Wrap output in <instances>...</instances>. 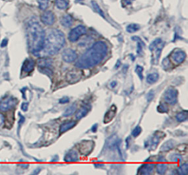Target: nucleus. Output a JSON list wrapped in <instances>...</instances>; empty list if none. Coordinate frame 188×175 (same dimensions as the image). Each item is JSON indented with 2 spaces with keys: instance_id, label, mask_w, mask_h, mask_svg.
I'll list each match as a JSON object with an SVG mask.
<instances>
[{
  "instance_id": "obj_1",
  "label": "nucleus",
  "mask_w": 188,
  "mask_h": 175,
  "mask_svg": "<svg viewBox=\"0 0 188 175\" xmlns=\"http://www.w3.org/2000/svg\"><path fill=\"white\" fill-rule=\"evenodd\" d=\"M107 54V46L104 41H97L79 58L75 66L78 69L93 68L102 61Z\"/></svg>"
},
{
  "instance_id": "obj_2",
  "label": "nucleus",
  "mask_w": 188,
  "mask_h": 175,
  "mask_svg": "<svg viewBox=\"0 0 188 175\" xmlns=\"http://www.w3.org/2000/svg\"><path fill=\"white\" fill-rule=\"evenodd\" d=\"M27 38L29 50L38 56L43 49L46 34L36 20H31L27 26Z\"/></svg>"
},
{
  "instance_id": "obj_3",
  "label": "nucleus",
  "mask_w": 188,
  "mask_h": 175,
  "mask_svg": "<svg viewBox=\"0 0 188 175\" xmlns=\"http://www.w3.org/2000/svg\"><path fill=\"white\" fill-rule=\"evenodd\" d=\"M66 43L64 34L59 29H51L44 40L42 51L49 55H54L62 49Z\"/></svg>"
},
{
  "instance_id": "obj_4",
  "label": "nucleus",
  "mask_w": 188,
  "mask_h": 175,
  "mask_svg": "<svg viewBox=\"0 0 188 175\" xmlns=\"http://www.w3.org/2000/svg\"><path fill=\"white\" fill-rule=\"evenodd\" d=\"M165 43L160 38H156L149 46V49L152 55V63L156 64L160 58L162 50H163Z\"/></svg>"
},
{
  "instance_id": "obj_5",
  "label": "nucleus",
  "mask_w": 188,
  "mask_h": 175,
  "mask_svg": "<svg viewBox=\"0 0 188 175\" xmlns=\"http://www.w3.org/2000/svg\"><path fill=\"white\" fill-rule=\"evenodd\" d=\"M178 91L174 88H168L164 93V99L165 102L171 105H174L177 103Z\"/></svg>"
},
{
  "instance_id": "obj_6",
  "label": "nucleus",
  "mask_w": 188,
  "mask_h": 175,
  "mask_svg": "<svg viewBox=\"0 0 188 175\" xmlns=\"http://www.w3.org/2000/svg\"><path fill=\"white\" fill-rule=\"evenodd\" d=\"M86 32H87V29H86L84 26H77V27H74L73 29H71V32H69V40L71 42L77 41V40L80 38V36L86 34Z\"/></svg>"
},
{
  "instance_id": "obj_7",
  "label": "nucleus",
  "mask_w": 188,
  "mask_h": 175,
  "mask_svg": "<svg viewBox=\"0 0 188 175\" xmlns=\"http://www.w3.org/2000/svg\"><path fill=\"white\" fill-rule=\"evenodd\" d=\"M16 104V99L12 97H6L0 102V110L7 111L12 109Z\"/></svg>"
},
{
  "instance_id": "obj_8",
  "label": "nucleus",
  "mask_w": 188,
  "mask_h": 175,
  "mask_svg": "<svg viewBox=\"0 0 188 175\" xmlns=\"http://www.w3.org/2000/svg\"><path fill=\"white\" fill-rule=\"evenodd\" d=\"M82 77V72L79 70H71L66 74V80L70 84L79 82Z\"/></svg>"
},
{
  "instance_id": "obj_9",
  "label": "nucleus",
  "mask_w": 188,
  "mask_h": 175,
  "mask_svg": "<svg viewBox=\"0 0 188 175\" xmlns=\"http://www.w3.org/2000/svg\"><path fill=\"white\" fill-rule=\"evenodd\" d=\"M62 60H64L66 63H72L76 60L77 58V52L72 49H66L63 51L62 54Z\"/></svg>"
},
{
  "instance_id": "obj_10",
  "label": "nucleus",
  "mask_w": 188,
  "mask_h": 175,
  "mask_svg": "<svg viewBox=\"0 0 188 175\" xmlns=\"http://www.w3.org/2000/svg\"><path fill=\"white\" fill-rule=\"evenodd\" d=\"M94 147V143L91 141H85L80 145V151L81 154L88 155L92 152Z\"/></svg>"
},
{
  "instance_id": "obj_11",
  "label": "nucleus",
  "mask_w": 188,
  "mask_h": 175,
  "mask_svg": "<svg viewBox=\"0 0 188 175\" xmlns=\"http://www.w3.org/2000/svg\"><path fill=\"white\" fill-rule=\"evenodd\" d=\"M186 58V54L185 51L180 49L175 50L171 54V60L174 61L176 64H181L182 63L185 61Z\"/></svg>"
},
{
  "instance_id": "obj_12",
  "label": "nucleus",
  "mask_w": 188,
  "mask_h": 175,
  "mask_svg": "<svg viewBox=\"0 0 188 175\" xmlns=\"http://www.w3.org/2000/svg\"><path fill=\"white\" fill-rule=\"evenodd\" d=\"M40 20L46 25H51L55 23V16L51 11H46L40 16Z\"/></svg>"
},
{
  "instance_id": "obj_13",
  "label": "nucleus",
  "mask_w": 188,
  "mask_h": 175,
  "mask_svg": "<svg viewBox=\"0 0 188 175\" xmlns=\"http://www.w3.org/2000/svg\"><path fill=\"white\" fill-rule=\"evenodd\" d=\"M160 134H161V132H156L154 134V135L152 136V139H151L149 141H148L149 146L151 148V150H154L156 148V146H157L158 143L160 141V140H161L162 138H163V136L164 135V133L162 134V135H160Z\"/></svg>"
},
{
  "instance_id": "obj_14",
  "label": "nucleus",
  "mask_w": 188,
  "mask_h": 175,
  "mask_svg": "<svg viewBox=\"0 0 188 175\" xmlns=\"http://www.w3.org/2000/svg\"><path fill=\"white\" fill-rule=\"evenodd\" d=\"M116 112H117V108H116L115 105H112L110 107V109L107 110V112L104 115V124H107V123L110 122V121L114 119V117L115 116Z\"/></svg>"
},
{
  "instance_id": "obj_15",
  "label": "nucleus",
  "mask_w": 188,
  "mask_h": 175,
  "mask_svg": "<svg viewBox=\"0 0 188 175\" xmlns=\"http://www.w3.org/2000/svg\"><path fill=\"white\" fill-rule=\"evenodd\" d=\"M153 170H154V164L146 163L143 164L141 167H140L139 169H138V174L143 175H149L152 174Z\"/></svg>"
},
{
  "instance_id": "obj_16",
  "label": "nucleus",
  "mask_w": 188,
  "mask_h": 175,
  "mask_svg": "<svg viewBox=\"0 0 188 175\" xmlns=\"http://www.w3.org/2000/svg\"><path fill=\"white\" fill-rule=\"evenodd\" d=\"M35 67V62L32 59L28 58L26 59L22 65V71L27 73H30L31 71L34 69Z\"/></svg>"
},
{
  "instance_id": "obj_17",
  "label": "nucleus",
  "mask_w": 188,
  "mask_h": 175,
  "mask_svg": "<svg viewBox=\"0 0 188 175\" xmlns=\"http://www.w3.org/2000/svg\"><path fill=\"white\" fill-rule=\"evenodd\" d=\"M52 65V60L49 58H41L38 60V66L39 68H50Z\"/></svg>"
},
{
  "instance_id": "obj_18",
  "label": "nucleus",
  "mask_w": 188,
  "mask_h": 175,
  "mask_svg": "<svg viewBox=\"0 0 188 175\" xmlns=\"http://www.w3.org/2000/svg\"><path fill=\"white\" fill-rule=\"evenodd\" d=\"M79 161V155L74 150L69 151L64 157V161L66 162H76Z\"/></svg>"
},
{
  "instance_id": "obj_19",
  "label": "nucleus",
  "mask_w": 188,
  "mask_h": 175,
  "mask_svg": "<svg viewBox=\"0 0 188 175\" xmlns=\"http://www.w3.org/2000/svg\"><path fill=\"white\" fill-rule=\"evenodd\" d=\"M76 124L77 123L75 121H66V122L62 123V124L60 125V134L63 133V132H66L67 130L72 129L73 127H75Z\"/></svg>"
},
{
  "instance_id": "obj_20",
  "label": "nucleus",
  "mask_w": 188,
  "mask_h": 175,
  "mask_svg": "<svg viewBox=\"0 0 188 175\" xmlns=\"http://www.w3.org/2000/svg\"><path fill=\"white\" fill-rule=\"evenodd\" d=\"M60 22L64 27H70L73 25V19L69 15H65L61 18Z\"/></svg>"
},
{
  "instance_id": "obj_21",
  "label": "nucleus",
  "mask_w": 188,
  "mask_h": 175,
  "mask_svg": "<svg viewBox=\"0 0 188 175\" xmlns=\"http://www.w3.org/2000/svg\"><path fill=\"white\" fill-rule=\"evenodd\" d=\"M57 7L60 10H65L69 6V0H55Z\"/></svg>"
},
{
  "instance_id": "obj_22",
  "label": "nucleus",
  "mask_w": 188,
  "mask_h": 175,
  "mask_svg": "<svg viewBox=\"0 0 188 175\" xmlns=\"http://www.w3.org/2000/svg\"><path fill=\"white\" fill-rule=\"evenodd\" d=\"M175 146V141L173 140H169L165 142L161 147L162 152H167V151L172 150Z\"/></svg>"
},
{
  "instance_id": "obj_23",
  "label": "nucleus",
  "mask_w": 188,
  "mask_h": 175,
  "mask_svg": "<svg viewBox=\"0 0 188 175\" xmlns=\"http://www.w3.org/2000/svg\"><path fill=\"white\" fill-rule=\"evenodd\" d=\"M88 112V109L87 107H82L80 110H78V111L76 113V115H75V117H76L77 119L80 120V119H82L85 116L87 115Z\"/></svg>"
},
{
  "instance_id": "obj_24",
  "label": "nucleus",
  "mask_w": 188,
  "mask_h": 175,
  "mask_svg": "<svg viewBox=\"0 0 188 175\" xmlns=\"http://www.w3.org/2000/svg\"><path fill=\"white\" fill-rule=\"evenodd\" d=\"M77 110V104L76 103H73V105H71V106L68 107L67 109L65 110V112L63 113V116L64 117H69L70 116H71L72 114L76 111Z\"/></svg>"
},
{
  "instance_id": "obj_25",
  "label": "nucleus",
  "mask_w": 188,
  "mask_h": 175,
  "mask_svg": "<svg viewBox=\"0 0 188 175\" xmlns=\"http://www.w3.org/2000/svg\"><path fill=\"white\" fill-rule=\"evenodd\" d=\"M158 79H159V74L157 73H152L148 75L146 81L149 84H153L156 82L158 80Z\"/></svg>"
},
{
  "instance_id": "obj_26",
  "label": "nucleus",
  "mask_w": 188,
  "mask_h": 175,
  "mask_svg": "<svg viewBox=\"0 0 188 175\" xmlns=\"http://www.w3.org/2000/svg\"><path fill=\"white\" fill-rule=\"evenodd\" d=\"M187 114L188 113L187 110L180 112V113L176 114V120H177L178 121H179V122H182V121H186L187 119Z\"/></svg>"
},
{
  "instance_id": "obj_27",
  "label": "nucleus",
  "mask_w": 188,
  "mask_h": 175,
  "mask_svg": "<svg viewBox=\"0 0 188 175\" xmlns=\"http://www.w3.org/2000/svg\"><path fill=\"white\" fill-rule=\"evenodd\" d=\"M167 165L165 163H159L156 165V172L160 174H164L167 172Z\"/></svg>"
},
{
  "instance_id": "obj_28",
  "label": "nucleus",
  "mask_w": 188,
  "mask_h": 175,
  "mask_svg": "<svg viewBox=\"0 0 188 175\" xmlns=\"http://www.w3.org/2000/svg\"><path fill=\"white\" fill-rule=\"evenodd\" d=\"M177 172L180 175H186L188 173V165L187 163H184L177 169Z\"/></svg>"
},
{
  "instance_id": "obj_29",
  "label": "nucleus",
  "mask_w": 188,
  "mask_h": 175,
  "mask_svg": "<svg viewBox=\"0 0 188 175\" xmlns=\"http://www.w3.org/2000/svg\"><path fill=\"white\" fill-rule=\"evenodd\" d=\"M91 4H92V6H93V8L94 11H96V12L98 13L101 16H102L103 18H104V12H103L102 10H101V9L100 8L99 5H98V4L95 1H92Z\"/></svg>"
},
{
  "instance_id": "obj_30",
  "label": "nucleus",
  "mask_w": 188,
  "mask_h": 175,
  "mask_svg": "<svg viewBox=\"0 0 188 175\" xmlns=\"http://www.w3.org/2000/svg\"><path fill=\"white\" fill-rule=\"evenodd\" d=\"M140 29V26L136 24H131L126 27V31L130 33H132L134 32H137L138 29Z\"/></svg>"
},
{
  "instance_id": "obj_31",
  "label": "nucleus",
  "mask_w": 188,
  "mask_h": 175,
  "mask_svg": "<svg viewBox=\"0 0 188 175\" xmlns=\"http://www.w3.org/2000/svg\"><path fill=\"white\" fill-rule=\"evenodd\" d=\"M38 1L39 8L42 10H45L49 6V0H37Z\"/></svg>"
},
{
  "instance_id": "obj_32",
  "label": "nucleus",
  "mask_w": 188,
  "mask_h": 175,
  "mask_svg": "<svg viewBox=\"0 0 188 175\" xmlns=\"http://www.w3.org/2000/svg\"><path fill=\"white\" fill-rule=\"evenodd\" d=\"M143 66L137 65L135 68V72L138 75V77H140L141 80H143Z\"/></svg>"
},
{
  "instance_id": "obj_33",
  "label": "nucleus",
  "mask_w": 188,
  "mask_h": 175,
  "mask_svg": "<svg viewBox=\"0 0 188 175\" xmlns=\"http://www.w3.org/2000/svg\"><path fill=\"white\" fill-rule=\"evenodd\" d=\"M157 111L161 113H167V111H168V108H167L166 105L160 104V105L157 107Z\"/></svg>"
},
{
  "instance_id": "obj_34",
  "label": "nucleus",
  "mask_w": 188,
  "mask_h": 175,
  "mask_svg": "<svg viewBox=\"0 0 188 175\" xmlns=\"http://www.w3.org/2000/svg\"><path fill=\"white\" fill-rule=\"evenodd\" d=\"M141 132H142V129L141 127L137 126L133 130H132V136H134V137H137V136L141 133Z\"/></svg>"
},
{
  "instance_id": "obj_35",
  "label": "nucleus",
  "mask_w": 188,
  "mask_h": 175,
  "mask_svg": "<svg viewBox=\"0 0 188 175\" xmlns=\"http://www.w3.org/2000/svg\"><path fill=\"white\" fill-rule=\"evenodd\" d=\"M154 92L153 91H150L148 93H147L146 99H147V101H148L149 102H150L151 101L154 99Z\"/></svg>"
},
{
  "instance_id": "obj_36",
  "label": "nucleus",
  "mask_w": 188,
  "mask_h": 175,
  "mask_svg": "<svg viewBox=\"0 0 188 175\" xmlns=\"http://www.w3.org/2000/svg\"><path fill=\"white\" fill-rule=\"evenodd\" d=\"M69 102V98L68 97H64L60 99V104H65V103H68Z\"/></svg>"
},
{
  "instance_id": "obj_37",
  "label": "nucleus",
  "mask_w": 188,
  "mask_h": 175,
  "mask_svg": "<svg viewBox=\"0 0 188 175\" xmlns=\"http://www.w3.org/2000/svg\"><path fill=\"white\" fill-rule=\"evenodd\" d=\"M163 65L164 66V68H167L168 67V66H170V61L168 60V59L167 58L164 59L163 62Z\"/></svg>"
},
{
  "instance_id": "obj_38",
  "label": "nucleus",
  "mask_w": 188,
  "mask_h": 175,
  "mask_svg": "<svg viewBox=\"0 0 188 175\" xmlns=\"http://www.w3.org/2000/svg\"><path fill=\"white\" fill-rule=\"evenodd\" d=\"M28 105H29V104L27 102L22 103V105H21V110H23V111L26 112L27 110H28Z\"/></svg>"
},
{
  "instance_id": "obj_39",
  "label": "nucleus",
  "mask_w": 188,
  "mask_h": 175,
  "mask_svg": "<svg viewBox=\"0 0 188 175\" xmlns=\"http://www.w3.org/2000/svg\"><path fill=\"white\" fill-rule=\"evenodd\" d=\"M179 158H180V156H179L178 154H173L171 157H170V159L172 160V161H175V162L178 161Z\"/></svg>"
},
{
  "instance_id": "obj_40",
  "label": "nucleus",
  "mask_w": 188,
  "mask_h": 175,
  "mask_svg": "<svg viewBox=\"0 0 188 175\" xmlns=\"http://www.w3.org/2000/svg\"><path fill=\"white\" fill-rule=\"evenodd\" d=\"M7 39H6V38H5V39H4L2 41V44H1V47H6V46L7 45Z\"/></svg>"
},
{
  "instance_id": "obj_41",
  "label": "nucleus",
  "mask_w": 188,
  "mask_h": 175,
  "mask_svg": "<svg viewBox=\"0 0 188 175\" xmlns=\"http://www.w3.org/2000/svg\"><path fill=\"white\" fill-rule=\"evenodd\" d=\"M20 117H21V119H20L19 122H18V126L21 127V124H23L24 122V117L22 116L21 115H20Z\"/></svg>"
},
{
  "instance_id": "obj_42",
  "label": "nucleus",
  "mask_w": 188,
  "mask_h": 175,
  "mask_svg": "<svg viewBox=\"0 0 188 175\" xmlns=\"http://www.w3.org/2000/svg\"><path fill=\"white\" fill-rule=\"evenodd\" d=\"M4 121H5V118L4 116L2 113H0V126H2L4 124Z\"/></svg>"
},
{
  "instance_id": "obj_43",
  "label": "nucleus",
  "mask_w": 188,
  "mask_h": 175,
  "mask_svg": "<svg viewBox=\"0 0 188 175\" xmlns=\"http://www.w3.org/2000/svg\"><path fill=\"white\" fill-rule=\"evenodd\" d=\"M91 130H92V131H93V132H96V130H97V124H94L93 126L92 127Z\"/></svg>"
},
{
  "instance_id": "obj_44",
  "label": "nucleus",
  "mask_w": 188,
  "mask_h": 175,
  "mask_svg": "<svg viewBox=\"0 0 188 175\" xmlns=\"http://www.w3.org/2000/svg\"><path fill=\"white\" fill-rule=\"evenodd\" d=\"M116 86H117V82H116L115 81H113V82H112L111 83H110V86H111V88H115Z\"/></svg>"
},
{
  "instance_id": "obj_45",
  "label": "nucleus",
  "mask_w": 188,
  "mask_h": 175,
  "mask_svg": "<svg viewBox=\"0 0 188 175\" xmlns=\"http://www.w3.org/2000/svg\"><path fill=\"white\" fill-rule=\"evenodd\" d=\"M132 0H125V2H126L127 4H130L131 2H132Z\"/></svg>"
},
{
  "instance_id": "obj_46",
  "label": "nucleus",
  "mask_w": 188,
  "mask_h": 175,
  "mask_svg": "<svg viewBox=\"0 0 188 175\" xmlns=\"http://www.w3.org/2000/svg\"><path fill=\"white\" fill-rule=\"evenodd\" d=\"M120 64H121V62H120V60L118 61V64L117 63V65L115 66V68H118L119 67V66H120Z\"/></svg>"
},
{
  "instance_id": "obj_47",
  "label": "nucleus",
  "mask_w": 188,
  "mask_h": 175,
  "mask_svg": "<svg viewBox=\"0 0 188 175\" xmlns=\"http://www.w3.org/2000/svg\"><path fill=\"white\" fill-rule=\"evenodd\" d=\"M80 1H82V0H76V2H80Z\"/></svg>"
}]
</instances>
